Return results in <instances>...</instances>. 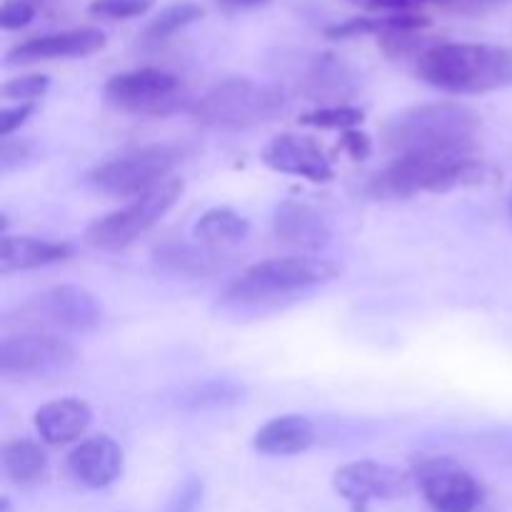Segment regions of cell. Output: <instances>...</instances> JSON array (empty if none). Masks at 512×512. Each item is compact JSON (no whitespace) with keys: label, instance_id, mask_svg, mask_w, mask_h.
I'll list each match as a JSON object with an SVG mask.
<instances>
[{"label":"cell","instance_id":"1","mask_svg":"<svg viewBox=\"0 0 512 512\" xmlns=\"http://www.w3.org/2000/svg\"><path fill=\"white\" fill-rule=\"evenodd\" d=\"M483 120L468 105L425 103L393 115L383 128L385 148L403 155H473Z\"/></svg>","mask_w":512,"mask_h":512},{"label":"cell","instance_id":"2","mask_svg":"<svg viewBox=\"0 0 512 512\" xmlns=\"http://www.w3.org/2000/svg\"><path fill=\"white\" fill-rule=\"evenodd\" d=\"M418 75L445 93H493L512 85V48L438 43L418 55Z\"/></svg>","mask_w":512,"mask_h":512},{"label":"cell","instance_id":"3","mask_svg":"<svg viewBox=\"0 0 512 512\" xmlns=\"http://www.w3.org/2000/svg\"><path fill=\"white\" fill-rule=\"evenodd\" d=\"M488 175L493 170L473 155H403L370 180L368 193L378 200H403L418 193L480 185Z\"/></svg>","mask_w":512,"mask_h":512},{"label":"cell","instance_id":"4","mask_svg":"<svg viewBox=\"0 0 512 512\" xmlns=\"http://www.w3.org/2000/svg\"><path fill=\"white\" fill-rule=\"evenodd\" d=\"M340 268L325 258L298 255V258H273L245 268L225 290V298L235 303H263L283 295L303 293L328 283Z\"/></svg>","mask_w":512,"mask_h":512},{"label":"cell","instance_id":"5","mask_svg":"<svg viewBox=\"0 0 512 512\" xmlns=\"http://www.w3.org/2000/svg\"><path fill=\"white\" fill-rule=\"evenodd\" d=\"M283 110V95L250 78H228L190 108L200 125L213 130H245L273 120Z\"/></svg>","mask_w":512,"mask_h":512},{"label":"cell","instance_id":"6","mask_svg":"<svg viewBox=\"0 0 512 512\" xmlns=\"http://www.w3.org/2000/svg\"><path fill=\"white\" fill-rule=\"evenodd\" d=\"M10 323L23 328L63 330V333H88L103 323V305L90 290L80 285H55L25 300Z\"/></svg>","mask_w":512,"mask_h":512},{"label":"cell","instance_id":"7","mask_svg":"<svg viewBox=\"0 0 512 512\" xmlns=\"http://www.w3.org/2000/svg\"><path fill=\"white\" fill-rule=\"evenodd\" d=\"M185 150L173 143L148 145V148L133 150V153L115 158L110 163L100 165L90 180L103 193L115 198H130V195H145L160 183L168 180V175L183 163Z\"/></svg>","mask_w":512,"mask_h":512},{"label":"cell","instance_id":"8","mask_svg":"<svg viewBox=\"0 0 512 512\" xmlns=\"http://www.w3.org/2000/svg\"><path fill=\"white\" fill-rule=\"evenodd\" d=\"M183 190V178H168L165 183H160L158 188L150 190V193L140 195L135 203L125 205L123 210H115V213L95 220V223L85 230V243L100 250L128 248L130 243H135L145 230L153 228V225L178 203Z\"/></svg>","mask_w":512,"mask_h":512},{"label":"cell","instance_id":"9","mask_svg":"<svg viewBox=\"0 0 512 512\" xmlns=\"http://www.w3.org/2000/svg\"><path fill=\"white\" fill-rule=\"evenodd\" d=\"M105 100L133 115H168L183 105V85L173 73L140 68L118 73L105 83Z\"/></svg>","mask_w":512,"mask_h":512},{"label":"cell","instance_id":"10","mask_svg":"<svg viewBox=\"0 0 512 512\" xmlns=\"http://www.w3.org/2000/svg\"><path fill=\"white\" fill-rule=\"evenodd\" d=\"M73 345L58 335H10L0 343V373L5 378H50L75 365Z\"/></svg>","mask_w":512,"mask_h":512},{"label":"cell","instance_id":"11","mask_svg":"<svg viewBox=\"0 0 512 512\" xmlns=\"http://www.w3.org/2000/svg\"><path fill=\"white\" fill-rule=\"evenodd\" d=\"M410 478L435 512H475L483 500L478 480L453 458H425L413 468Z\"/></svg>","mask_w":512,"mask_h":512},{"label":"cell","instance_id":"12","mask_svg":"<svg viewBox=\"0 0 512 512\" xmlns=\"http://www.w3.org/2000/svg\"><path fill=\"white\" fill-rule=\"evenodd\" d=\"M410 475L375 460L350 463L335 473L333 485L340 498L348 500L355 512L368 510L370 500H393L408 493Z\"/></svg>","mask_w":512,"mask_h":512},{"label":"cell","instance_id":"13","mask_svg":"<svg viewBox=\"0 0 512 512\" xmlns=\"http://www.w3.org/2000/svg\"><path fill=\"white\" fill-rule=\"evenodd\" d=\"M260 158H263L268 168L285 175H300V178L310 180V183H328L333 178L328 155L320 150L315 140L305 138V135H275L263 148Z\"/></svg>","mask_w":512,"mask_h":512},{"label":"cell","instance_id":"14","mask_svg":"<svg viewBox=\"0 0 512 512\" xmlns=\"http://www.w3.org/2000/svg\"><path fill=\"white\" fill-rule=\"evenodd\" d=\"M105 48V33L98 28H73L60 33L38 35L25 43H18L5 53L8 65L38 63V60L55 58H85Z\"/></svg>","mask_w":512,"mask_h":512},{"label":"cell","instance_id":"15","mask_svg":"<svg viewBox=\"0 0 512 512\" xmlns=\"http://www.w3.org/2000/svg\"><path fill=\"white\" fill-rule=\"evenodd\" d=\"M68 470L85 488H108L123 473V450L108 435L88 438L68 455Z\"/></svg>","mask_w":512,"mask_h":512},{"label":"cell","instance_id":"16","mask_svg":"<svg viewBox=\"0 0 512 512\" xmlns=\"http://www.w3.org/2000/svg\"><path fill=\"white\" fill-rule=\"evenodd\" d=\"M273 230L283 243L300 250H320L330 243V228L323 215L295 200H285L275 208Z\"/></svg>","mask_w":512,"mask_h":512},{"label":"cell","instance_id":"17","mask_svg":"<svg viewBox=\"0 0 512 512\" xmlns=\"http://www.w3.org/2000/svg\"><path fill=\"white\" fill-rule=\"evenodd\" d=\"M153 258L158 268L185 278H208L228 268L230 263V255H225L223 250L203 243H178V240L158 245Z\"/></svg>","mask_w":512,"mask_h":512},{"label":"cell","instance_id":"18","mask_svg":"<svg viewBox=\"0 0 512 512\" xmlns=\"http://www.w3.org/2000/svg\"><path fill=\"white\" fill-rule=\"evenodd\" d=\"M70 255H73V245L60 243V240L3 235V240H0V273L8 275L15 270L45 268V265L63 263Z\"/></svg>","mask_w":512,"mask_h":512},{"label":"cell","instance_id":"19","mask_svg":"<svg viewBox=\"0 0 512 512\" xmlns=\"http://www.w3.org/2000/svg\"><path fill=\"white\" fill-rule=\"evenodd\" d=\"M315 438H318L315 425L305 415H280L255 433L253 445L258 453L285 458V455L305 453Z\"/></svg>","mask_w":512,"mask_h":512},{"label":"cell","instance_id":"20","mask_svg":"<svg viewBox=\"0 0 512 512\" xmlns=\"http://www.w3.org/2000/svg\"><path fill=\"white\" fill-rule=\"evenodd\" d=\"M90 425V408L78 398L53 400L35 413V430L48 445L78 440Z\"/></svg>","mask_w":512,"mask_h":512},{"label":"cell","instance_id":"21","mask_svg":"<svg viewBox=\"0 0 512 512\" xmlns=\"http://www.w3.org/2000/svg\"><path fill=\"white\" fill-rule=\"evenodd\" d=\"M358 75L348 63L333 53H323L313 60L305 78V90L313 100H343L358 90Z\"/></svg>","mask_w":512,"mask_h":512},{"label":"cell","instance_id":"22","mask_svg":"<svg viewBox=\"0 0 512 512\" xmlns=\"http://www.w3.org/2000/svg\"><path fill=\"white\" fill-rule=\"evenodd\" d=\"M430 28V18L418 13H390L380 18H350L345 23L330 25L325 28V35L330 40H348L358 35H388V33H405V30H425Z\"/></svg>","mask_w":512,"mask_h":512},{"label":"cell","instance_id":"23","mask_svg":"<svg viewBox=\"0 0 512 512\" xmlns=\"http://www.w3.org/2000/svg\"><path fill=\"white\" fill-rule=\"evenodd\" d=\"M195 238L198 243L210 245V248H228V245L243 243L250 233V223L228 208H213L195 223Z\"/></svg>","mask_w":512,"mask_h":512},{"label":"cell","instance_id":"24","mask_svg":"<svg viewBox=\"0 0 512 512\" xmlns=\"http://www.w3.org/2000/svg\"><path fill=\"white\" fill-rule=\"evenodd\" d=\"M3 468L13 483L33 485L38 483L48 468V455L33 440H10L3 448Z\"/></svg>","mask_w":512,"mask_h":512},{"label":"cell","instance_id":"25","mask_svg":"<svg viewBox=\"0 0 512 512\" xmlns=\"http://www.w3.org/2000/svg\"><path fill=\"white\" fill-rule=\"evenodd\" d=\"M203 15H205V10L200 8L198 3H193V0L170 3V5H165V8L160 10L153 20H150L148 28H145L143 35H140V40H143V43H163V40H168L170 35H175L178 30L198 23Z\"/></svg>","mask_w":512,"mask_h":512},{"label":"cell","instance_id":"26","mask_svg":"<svg viewBox=\"0 0 512 512\" xmlns=\"http://www.w3.org/2000/svg\"><path fill=\"white\" fill-rule=\"evenodd\" d=\"M245 395L243 385L233 380H205V383L193 385L180 395V405L190 410H208V408H228V405L240 403Z\"/></svg>","mask_w":512,"mask_h":512},{"label":"cell","instance_id":"27","mask_svg":"<svg viewBox=\"0 0 512 512\" xmlns=\"http://www.w3.org/2000/svg\"><path fill=\"white\" fill-rule=\"evenodd\" d=\"M365 120V113L360 108H350V105H333V108H320L315 113H308L300 118V123L310 125V128L320 130H353Z\"/></svg>","mask_w":512,"mask_h":512},{"label":"cell","instance_id":"28","mask_svg":"<svg viewBox=\"0 0 512 512\" xmlns=\"http://www.w3.org/2000/svg\"><path fill=\"white\" fill-rule=\"evenodd\" d=\"M155 0H93L88 5V13L100 20H128L148 13Z\"/></svg>","mask_w":512,"mask_h":512},{"label":"cell","instance_id":"29","mask_svg":"<svg viewBox=\"0 0 512 512\" xmlns=\"http://www.w3.org/2000/svg\"><path fill=\"white\" fill-rule=\"evenodd\" d=\"M50 88L48 75H23V78H13L3 85L0 95L5 100H18V103H33V100L43 98Z\"/></svg>","mask_w":512,"mask_h":512},{"label":"cell","instance_id":"30","mask_svg":"<svg viewBox=\"0 0 512 512\" xmlns=\"http://www.w3.org/2000/svg\"><path fill=\"white\" fill-rule=\"evenodd\" d=\"M200 503H203V483L198 478H188L168 500L165 512H198Z\"/></svg>","mask_w":512,"mask_h":512},{"label":"cell","instance_id":"31","mask_svg":"<svg viewBox=\"0 0 512 512\" xmlns=\"http://www.w3.org/2000/svg\"><path fill=\"white\" fill-rule=\"evenodd\" d=\"M35 13H38V8L28 0H5L3 10H0V25L5 30H20L33 23Z\"/></svg>","mask_w":512,"mask_h":512},{"label":"cell","instance_id":"32","mask_svg":"<svg viewBox=\"0 0 512 512\" xmlns=\"http://www.w3.org/2000/svg\"><path fill=\"white\" fill-rule=\"evenodd\" d=\"M33 110H35L33 103H20L15 105V108L0 110V135L8 138L10 133H15V130H18L20 125L33 115Z\"/></svg>","mask_w":512,"mask_h":512},{"label":"cell","instance_id":"33","mask_svg":"<svg viewBox=\"0 0 512 512\" xmlns=\"http://www.w3.org/2000/svg\"><path fill=\"white\" fill-rule=\"evenodd\" d=\"M343 150L350 155L353 160H363L368 158L370 153V138L365 133H358V130H348L343 135Z\"/></svg>","mask_w":512,"mask_h":512},{"label":"cell","instance_id":"34","mask_svg":"<svg viewBox=\"0 0 512 512\" xmlns=\"http://www.w3.org/2000/svg\"><path fill=\"white\" fill-rule=\"evenodd\" d=\"M355 5H363L368 10H393V13H410L408 0H350Z\"/></svg>","mask_w":512,"mask_h":512},{"label":"cell","instance_id":"35","mask_svg":"<svg viewBox=\"0 0 512 512\" xmlns=\"http://www.w3.org/2000/svg\"><path fill=\"white\" fill-rule=\"evenodd\" d=\"M500 3H505V0H453L450 5H455V8L460 10H488Z\"/></svg>","mask_w":512,"mask_h":512},{"label":"cell","instance_id":"36","mask_svg":"<svg viewBox=\"0 0 512 512\" xmlns=\"http://www.w3.org/2000/svg\"><path fill=\"white\" fill-rule=\"evenodd\" d=\"M218 5L228 10H248V8H260V5L270 3V0H215Z\"/></svg>","mask_w":512,"mask_h":512},{"label":"cell","instance_id":"37","mask_svg":"<svg viewBox=\"0 0 512 512\" xmlns=\"http://www.w3.org/2000/svg\"><path fill=\"white\" fill-rule=\"evenodd\" d=\"M408 3H445V5H450L453 0H408Z\"/></svg>","mask_w":512,"mask_h":512},{"label":"cell","instance_id":"38","mask_svg":"<svg viewBox=\"0 0 512 512\" xmlns=\"http://www.w3.org/2000/svg\"><path fill=\"white\" fill-rule=\"evenodd\" d=\"M510 210H512V200H510Z\"/></svg>","mask_w":512,"mask_h":512}]
</instances>
